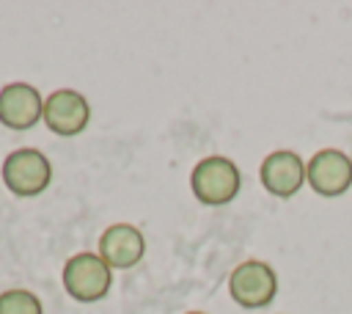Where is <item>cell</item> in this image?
Wrapping results in <instances>:
<instances>
[{"label": "cell", "instance_id": "obj_9", "mask_svg": "<svg viewBox=\"0 0 352 314\" xmlns=\"http://www.w3.org/2000/svg\"><path fill=\"white\" fill-rule=\"evenodd\" d=\"M143 251H146V240L129 223H113L99 240V256L107 262V267L126 270L143 259Z\"/></svg>", "mask_w": 352, "mask_h": 314}, {"label": "cell", "instance_id": "obj_8", "mask_svg": "<svg viewBox=\"0 0 352 314\" xmlns=\"http://www.w3.org/2000/svg\"><path fill=\"white\" fill-rule=\"evenodd\" d=\"M305 179V165L302 160L289 151V149H280V151H272L264 157L261 163V185L272 193V196H280V198H289L300 190Z\"/></svg>", "mask_w": 352, "mask_h": 314}, {"label": "cell", "instance_id": "obj_7", "mask_svg": "<svg viewBox=\"0 0 352 314\" xmlns=\"http://www.w3.org/2000/svg\"><path fill=\"white\" fill-rule=\"evenodd\" d=\"M44 116L38 91L28 83H11L0 91V121L11 129H28Z\"/></svg>", "mask_w": 352, "mask_h": 314}, {"label": "cell", "instance_id": "obj_11", "mask_svg": "<svg viewBox=\"0 0 352 314\" xmlns=\"http://www.w3.org/2000/svg\"><path fill=\"white\" fill-rule=\"evenodd\" d=\"M190 314H201V311H190Z\"/></svg>", "mask_w": 352, "mask_h": 314}, {"label": "cell", "instance_id": "obj_3", "mask_svg": "<svg viewBox=\"0 0 352 314\" xmlns=\"http://www.w3.org/2000/svg\"><path fill=\"white\" fill-rule=\"evenodd\" d=\"M63 286L74 300H99L110 289V267L96 253H77L63 267Z\"/></svg>", "mask_w": 352, "mask_h": 314}, {"label": "cell", "instance_id": "obj_2", "mask_svg": "<svg viewBox=\"0 0 352 314\" xmlns=\"http://www.w3.org/2000/svg\"><path fill=\"white\" fill-rule=\"evenodd\" d=\"M52 179V165L38 149H16L3 163V182L16 196H38Z\"/></svg>", "mask_w": 352, "mask_h": 314}, {"label": "cell", "instance_id": "obj_6", "mask_svg": "<svg viewBox=\"0 0 352 314\" xmlns=\"http://www.w3.org/2000/svg\"><path fill=\"white\" fill-rule=\"evenodd\" d=\"M88 116L91 110H88L85 96L72 88L52 91L50 99L44 102V121L58 135H77L88 124Z\"/></svg>", "mask_w": 352, "mask_h": 314}, {"label": "cell", "instance_id": "obj_5", "mask_svg": "<svg viewBox=\"0 0 352 314\" xmlns=\"http://www.w3.org/2000/svg\"><path fill=\"white\" fill-rule=\"evenodd\" d=\"M305 176L319 196H338L352 185V160L338 149H322L311 157Z\"/></svg>", "mask_w": 352, "mask_h": 314}, {"label": "cell", "instance_id": "obj_4", "mask_svg": "<svg viewBox=\"0 0 352 314\" xmlns=\"http://www.w3.org/2000/svg\"><path fill=\"white\" fill-rule=\"evenodd\" d=\"M228 292L245 308L267 306L278 292L275 270L264 262H242L228 278Z\"/></svg>", "mask_w": 352, "mask_h": 314}, {"label": "cell", "instance_id": "obj_1", "mask_svg": "<svg viewBox=\"0 0 352 314\" xmlns=\"http://www.w3.org/2000/svg\"><path fill=\"white\" fill-rule=\"evenodd\" d=\"M190 187L198 201L209 207L228 204L239 190V171L226 157H204L190 176Z\"/></svg>", "mask_w": 352, "mask_h": 314}, {"label": "cell", "instance_id": "obj_10", "mask_svg": "<svg viewBox=\"0 0 352 314\" xmlns=\"http://www.w3.org/2000/svg\"><path fill=\"white\" fill-rule=\"evenodd\" d=\"M0 314H41V303L28 289H8L0 295Z\"/></svg>", "mask_w": 352, "mask_h": 314}]
</instances>
